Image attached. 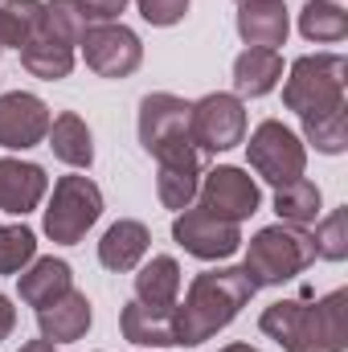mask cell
Returning <instances> with one entry per match:
<instances>
[{
    "instance_id": "f1b7e54d",
    "label": "cell",
    "mask_w": 348,
    "mask_h": 352,
    "mask_svg": "<svg viewBox=\"0 0 348 352\" xmlns=\"http://www.w3.org/2000/svg\"><path fill=\"white\" fill-rule=\"evenodd\" d=\"M316 258H328V263H345L348 258V209H332L324 221H316Z\"/></svg>"
},
{
    "instance_id": "4fadbf2b",
    "label": "cell",
    "mask_w": 348,
    "mask_h": 352,
    "mask_svg": "<svg viewBox=\"0 0 348 352\" xmlns=\"http://www.w3.org/2000/svg\"><path fill=\"white\" fill-rule=\"evenodd\" d=\"M188 140V102L168 90H152L140 98V144L148 156H156L164 144Z\"/></svg>"
},
{
    "instance_id": "52a82bcc",
    "label": "cell",
    "mask_w": 348,
    "mask_h": 352,
    "mask_svg": "<svg viewBox=\"0 0 348 352\" xmlns=\"http://www.w3.org/2000/svg\"><path fill=\"white\" fill-rule=\"evenodd\" d=\"M242 144H246L250 168L274 188H283V184H291L307 173V144L283 119H262L250 131V140H242Z\"/></svg>"
},
{
    "instance_id": "9a60e30c",
    "label": "cell",
    "mask_w": 348,
    "mask_h": 352,
    "mask_svg": "<svg viewBox=\"0 0 348 352\" xmlns=\"http://www.w3.org/2000/svg\"><path fill=\"white\" fill-rule=\"evenodd\" d=\"M90 320H94L90 299L83 291L70 287L62 299H54L50 307L37 311V332H41V340H50V344H74V340H83L90 332Z\"/></svg>"
},
{
    "instance_id": "4316f807",
    "label": "cell",
    "mask_w": 348,
    "mask_h": 352,
    "mask_svg": "<svg viewBox=\"0 0 348 352\" xmlns=\"http://www.w3.org/2000/svg\"><path fill=\"white\" fill-rule=\"evenodd\" d=\"M299 140L312 144V148L324 152V156H340L348 148V111L336 107V111H324V115H307Z\"/></svg>"
},
{
    "instance_id": "7c38bea8",
    "label": "cell",
    "mask_w": 348,
    "mask_h": 352,
    "mask_svg": "<svg viewBox=\"0 0 348 352\" xmlns=\"http://www.w3.org/2000/svg\"><path fill=\"white\" fill-rule=\"evenodd\" d=\"M50 107L45 98L29 90H4L0 94V148L4 152H29L45 144L50 135Z\"/></svg>"
},
{
    "instance_id": "ffe728a7",
    "label": "cell",
    "mask_w": 348,
    "mask_h": 352,
    "mask_svg": "<svg viewBox=\"0 0 348 352\" xmlns=\"http://www.w3.org/2000/svg\"><path fill=\"white\" fill-rule=\"evenodd\" d=\"M17 54H21V66H25L33 78H41V82H62V78H70V70H74V45H66L62 37H54L45 25H41Z\"/></svg>"
},
{
    "instance_id": "ac0fdd59",
    "label": "cell",
    "mask_w": 348,
    "mask_h": 352,
    "mask_svg": "<svg viewBox=\"0 0 348 352\" xmlns=\"http://www.w3.org/2000/svg\"><path fill=\"white\" fill-rule=\"evenodd\" d=\"M148 250H152L148 226L135 221V217H119L102 234V242H98V263L107 266V270H115V274H127V270H135L148 258Z\"/></svg>"
},
{
    "instance_id": "836d02e7",
    "label": "cell",
    "mask_w": 348,
    "mask_h": 352,
    "mask_svg": "<svg viewBox=\"0 0 348 352\" xmlns=\"http://www.w3.org/2000/svg\"><path fill=\"white\" fill-rule=\"evenodd\" d=\"M17 352H58V344H50V340H25Z\"/></svg>"
},
{
    "instance_id": "d6a6232c",
    "label": "cell",
    "mask_w": 348,
    "mask_h": 352,
    "mask_svg": "<svg viewBox=\"0 0 348 352\" xmlns=\"http://www.w3.org/2000/svg\"><path fill=\"white\" fill-rule=\"evenodd\" d=\"M12 328H17V307H12L8 295H0V344L12 336Z\"/></svg>"
},
{
    "instance_id": "5bb4252c",
    "label": "cell",
    "mask_w": 348,
    "mask_h": 352,
    "mask_svg": "<svg viewBox=\"0 0 348 352\" xmlns=\"http://www.w3.org/2000/svg\"><path fill=\"white\" fill-rule=\"evenodd\" d=\"M45 192H50V176H45L41 164L0 156V213L25 217L45 201Z\"/></svg>"
},
{
    "instance_id": "83f0119b",
    "label": "cell",
    "mask_w": 348,
    "mask_h": 352,
    "mask_svg": "<svg viewBox=\"0 0 348 352\" xmlns=\"http://www.w3.org/2000/svg\"><path fill=\"white\" fill-rule=\"evenodd\" d=\"M37 258V234L17 221H0V274H21Z\"/></svg>"
},
{
    "instance_id": "484cf974",
    "label": "cell",
    "mask_w": 348,
    "mask_h": 352,
    "mask_svg": "<svg viewBox=\"0 0 348 352\" xmlns=\"http://www.w3.org/2000/svg\"><path fill=\"white\" fill-rule=\"evenodd\" d=\"M45 21V0H4L0 4V41L4 50H21Z\"/></svg>"
},
{
    "instance_id": "1f68e13d",
    "label": "cell",
    "mask_w": 348,
    "mask_h": 352,
    "mask_svg": "<svg viewBox=\"0 0 348 352\" xmlns=\"http://www.w3.org/2000/svg\"><path fill=\"white\" fill-rule=\"evenodd\" d=\"M74 4L83 8V16H87L90 25L119 21V16H123V8H127V0H74Z\"/></svg>"
},
{
    "instance_id": "603a6c76",
    "label": "cell",
    "mask_w": 348,
    "mask_h": 352,
    "mask_svg": "<svg viewBox=\"0 0 348 352\" xmlns=\"http://www.w3.org/2000/svg\"><path fill=\"white\" fill-rule=\"evenodd\" d=\"M135 299L144 307H168L180 303V263L173 254H156L152 263L135 266Z\"/></svg>"
},
{
    "instance_id": "e0dca14e",
    "label": "cell",
    "mask_w": 348,
    "mask_h": 352,
    "mask_svg": "<svg viewBox=\"0 0 348 352\" xmlns=\"http://www.w3.org/2000/svg\"><path fill=\"white\" fill-rule=\"evenodd\" d=\"M176 311V307H173ZM168 307H144L140 299L123 303L119 311V332L135 349H173L176 344V320Z\"/></svg>"
},
{
    "instance_id": "e575fe53",
    "label": "cell",
    "mask_w": 348,
    "mask_h": 352,
    "mask_svg": "<svg viewBox=\"0 0 348 352\" xmlns=\"http://www.w3.org/2000/svg\"><path fill=\"white\" fill-rule=\"evenodd\" d=\"M217 352H259L254 344H226V349H217Z\"/></svg>"
},
{
    "instance_id": "9c48e42d",
    "label": "cell",
    "mask_w": 348,
    "mask_h": 352,
    "mask_svg": "<svg viewBox=\"0 0 348 352\" xmlns=\"http://www.w3.org/2000/svg\"><path fill=\"white\" fill-rule=\"evenodd\" d=\"M197 205L209 209L221 221L242 226L246 217H254L262 205L259 180L238 168V164H217L213 173H201V188H197Z\"/></svg>"
},
{
    "instance_id": "5b68a950",
    "label": "cell",
    "mask_w": 348,
    "mask_h": 352,
    "mask_svg": "<svg viewBox=\"0 0 348 352\" xmlns=\"http://www.w3.org/2000/svg\"><path fill=\"white\" fill-rule=\"evenodd\" d=\"M102 217V188L83 173L58 176L45 205V238L58 246H78L87 230Z\"/></svg>"
},
{
    "instance_id": "4dcf8cb0",
    "label": "cell",
    "mask_w": 348,
    "mask_h": 352,
    "mask_svg": "<svg viewBox=\"0 0 348 352\" xmlns=\"http://www.w3.org/2000/svg\"><path fill=\"white\" fill-rule=\"evenodd\" d=\"M135 8H140V16H144L148 25H156V29H173V25L184 21L188 0H135Z\"/></svg>"
},
{
    "instance_id": "7a4b0ae2",
    "label": "cell",
    "mask_w": 348,
    "mask_h": 352,
    "mask_svg": "<svg viewBox=\"0 0 348 352\" xmlns=\"http://www.w3.org/2000/svg\"><path fill=\"white\" fill-rule=\"evenodd\" d=\"M262 336L283 352H345L348 349V291L336 287L324 299H279L259 316Z\"/></svg>"
},
{
    "instance_id": "6da1fadb",
    "label": "cell",
    "mask_w": 348,
    "mask_h": 352,
    "mask_svg": "<svg viewBox=\"0 0 348 352\" xmlns=\"http://www.w3.org/2000/svg\"><path fill=\"white\" fill-rule=\"evenodd\" d=\"M254 283L246 274V266H213L201 270L188 291L184 303H176V344L180 349H197L205 340H213L221 328H230L238 320V311L254 299Z\"/></svg>"
},
{
    "instance_id": "7402d4cb",
    "label": "cell",
    "mask_w": 348,
    "mask_h": 352,
    "mask_svg": "<svg viewBox=\"0 0 348 352\" xmlns=\"http://www.w3.org/2000/svg\"><path fill=\"white\" fill-rule=\"evenodd\" d=\"M45 144L54 148V156L70 168H90L94 164V135H90L87 119L74 115V111H62L50 119V135Z\"/></svg>"
},
{
    "instance_id": "ba28073f",
    "label": "cell",
    "mask_w": 348,
    "mask_h": 352,
    "mask_svg": "<svg viewBox=\"0 0 348 352\" xmlns=\"http://www.w3.org/2000/svg\"><path fill=\"white\" fill-rule=\"evenodd\" d=\"M83 58L98 78H131L144 66V41L135 29H127L123 21H107V25H90L83 33Z\"/></svg>"
},
{
    "instance_id": "f546056e",
    "label": "cell",
    "mask_w": 348,
    "mask_h": 352,
    "mask_svg": "<svg viewBox=\"0 0 348 352\" xmlns=\"http://www.w3.org/2000/svg\"><path fill=\"white\" fill-rule=\"evenodd\" d=\"M54 37H62L66 45H78L83 33L90 29V21L83 16V8L74 0H45V21H41Z\"/></svg>"
},
{
    "instance_id": "8fae6325",
    "label": "cell",
    "mask_w": 348,
    "mask_h": 352,
    "mask_svg": "<svg viewBox=\"0 0 348 352\" xmlns=\"http://www.w3.org/2000/svg\"><path fill=\"white\" fill-rule=\"evenodd\" d=\"M201 188V152L188 140H173L156 152V197L164 209H188Z\"/></svg>"
},
{
    "instance_id": "d590c367",
    "label": "cell",
    "mask_w": 348,
    "mask_h": 352,
    "mask_svg": "<svg viewBox=\"0 0 348 352\" xmlns=\"http://www.w3.org/2000/svg\"><path fill=\"white\" fill-rule=\"evenodd\" d=\"M238 4H246V0H238Z\"/></svg>"
},
{
    "instance_id": "2e32d148",
    "label": "cell",
    "mask_w": 348,
    "mask_h": 352,
    "mask_svg": "<svg viewBox=\"0 0 348 352\" xmlns=\"http://www.w3.org/2000/svg\"><path fill=\"white\" fill-rule=\"evenodd\" d=\"M291 33V16L283 0H246L238 4V37L250 50H279Z\"/></svg>"
},
{
    "instance_id": "cb8c5ba5",
    "label": "cell",
    "mask_w": 348,
    "mask_h": 352,
    "mask_svg": "<svg viewBox=\"0 0 348 352\" xmlns=\"http://www.w3.org/2000/svg\"><path fill=\"white\" fill-rule=\"evenodd\" d=\"M274 213H279V221H283V226H299V230L316 226V221H320V213H324L320 184H316V180H307V176H299V180H291V184L274 188Z\"/></svg>"
},
{
    "instance_id": "277c9868",
    "label": "cell",
    "mask_w": 348,
    "mask_h": 352,
    "mask_svg": "<svg viewBox=\"0 0 348 352\" xmlns=\"http://www.w3.org/2000/svg\"><path fill=\"white\" fill-rule=\"evenodd\" d=\"M345 78H348V62L340 54H303L287 70L283 102L299 119L336 111V107H345Z\"/></svg>"
},
{
    "instance_id": "3957f363",
    "label": "cell",
    "mask_w": 348,
    "mask_h": 352,
    "mask_svg": "<svg viewBox=\"0 0 348 352\" xmlns=\"http://www.w3.org/2000/svg\"><path fill=\"white\" fill-rule=\"evenodd\" d=\"M312 263H316L312 230L283 226V221L259 230L246 242V258H242V266H246V274H250L254 287H283L295 274H303Z\"/></svg>"
},
{
    "instance_id": "d4e9b609",
    "label": "cell",
    "mask_w": 348,
    "mask_h": 352,
    "mask_svg": "<svg viewBox=\"0 0 348 352\" xmlns=\"http://www.w3.org/2000/svg\"><path fill=\"white\" fill-rule=\"evenodd\" d=\"M299 33L316 45H336L348 37V12L340 0H307L299 8Z\"/></svg>"
},
{
    "instance_id": "8d00e7d4",
    "label": "cell",
    "mask_w": 348,
    "mask_h": 352,
    "mask_svg": "<svg viewBox=\"0 0 348 352\" xmlns=\"http://www.w3.org/2000/svg\"><path fill=\"white\" fill-rule=\"evenodd\" d=\"M0 4H4V0H0Z\"/></svg>"
},
{
    "instance_id": "30bf717a",
    "label": "cell",
    "mask_w": 348,
    "mask_h": 352,
    "mask_svg": "<svg viewBox=\"0 0 348 352\" xmlns=\"http://www.w3.org/2000/svg\"><path fill=\"white\" fill-rule=\"evenodd\" d=\"M173 242L184 254L201 258V263H221V258L238 254V246H242V226L221 221V217H213V213L201 209V205H188V209L176 213Z\"/></svg>"
},
{
    "instance_id": "d6986e66",
    "label": "cell",
    "mask_w": 348,
    "mask_h": 352,
    "mask_svg": "<svg viewBox=\"0 0 348 352\" xmlns=\"http://www.w3.org/2000/svg\"><path fill=\"white\" fill-rule=\"evenodd\" d=\"M74 287V270L70 263H62V258H33V263L25 266L21 274H17V295H21V303H29V307H50L54 299H62L66 291Z\"/></svg>"
},
{
    "instance_id": "44dd1931",
    "label": "cell",
    "mask_w": 348,
    "mask_h": 352,
    "mask_svg": "<svg viewBox=\"0 0 348 352\" xmlns=\"http://www.w3.org/2000/svg\"><path fill=\"white\" fill-rule=\"evenodd\" d=\"M283 82V58L279 50H242L234 58V94L238 98H262Z\"/></svg>"
},
{
    "instance_id": "8992f818",
    "label": "cell",
    "mask_w": 348,
    "mask_h": 352,
    "mask_svg": "<svg viewBox=\"0 0 348 352\" xmlns=\"http://www.w3.org/2000/svg\"><path fill=\"white\" fill-rule=\"evenodd\" d=\"M246 140V102L230 90H213L188 102V144L201 156H221Z\"/></svg>"
}]
</instances>
